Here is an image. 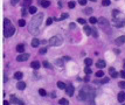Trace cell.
<instances>
[{"mask_svg": "<svg viewBox=\"0 0 125 105\" xmlns=\"http://www.w3.org/2000/svg\"><path fill=\"white\" fill-rule=\"evenodd\" d=\"M78 99L82 102H86L88 105H95V90L89 88V86H84L78 93Z\"/></svg>", "mask_w": 125, "mask_h": 105, "instance_id": "cell-1", "label": "cell"}, {"mask_svg": "<svg viewBox=\"0 0 125 105\" xmlns=\"http://www.w3.org/2000/svg\"><path fill=\"white\" fill-rule=\"evenodd\" d=\"M42 20H43V13H38L33 16V19L31 20V23H29V33L33 34V35H38L40 33V26L42 23Z\"/></svg>", "mask_w": 125, "mask_h": 105, "instance_id": "cell-2", "label": "cell"}, {"mask_svg": "<svg viewBox=\"0 0 125 105\" xmlns=\"http://www.w3.org/2000/svg\"><path fill=\"white\" fill-rule=\"evenodd\" d=\"M14 33H15V28L12 25V22L9 21V19H5L4 20V35H5V38H11Z\"/></svg>", "mask_w": 125, "mask_h": 105, "instance_id": "cell-3", "label": "cell"}, {"mask_svg": "<svg viewBox=\"0 0 125 105\" xmlns=\"http://www.w3.org/2000/svg\"><path fill=\"white\" fill-rule=\"evenodd\" d=\"M62 42H63V39H62L61 35H55V36H53L52 39H49V41H48L49 46L52 47H59L62 45Z\"/></svg>", "mask_w": 125, "mask_h": 105, "instance_id": "cell-4", "label": "cell"}, {"mask_svg": "<svg viewBox=\"0 0 125 105\" xmlns=\"http://www.w3.org/2000/svg\"><path fill=\"white\" fill-rule=\"evenodd\" d=\"M125 25V19L122 18H113V26L117 28H122Z\"/></svg>", "mask_w": 125, "mask_h": 105, "instance_id": "cell-5", "label": "cell"}, {"mask_svg": "<svg viewBox=\"0 0 125 105\" xmlns=\"http://www.w3.org/2000/svg\"><path fill=\"white\" fill-rule=\"evenodd\" d=\"M97 22L99 23V26L102 27V28H105V27L108 28V27H109V21H108L105 18H99Z\"/></svg>", "mask_w": 125, "mask_h": 105, "instance_id": "cell-6", "label": "cell"}, {"mask_svg": "<svg viewBox=\"0 0 125 105\" xmlns=\"http://www.w3.org/2000/svg\"><path fill=\"white\" fill-rule=\"evenodd\" d=\"M28 59H29V54H20L19 56L16 57V61L23 62V61H27Z\"/></svg>", "mask_w": 125, "mask_h": 105, "instance_id": "cell-7", "label": "cell"}, {"mask_svg": "<svg viewBox=\"0 0 125 105\" xmlns=\"http://www.w3.org/2000/svg\"><path fill=\"white\" fill-rule=\"evenodd\" d=\"M11 103H13V104H18V105H23V102H22V100H20L19 98H16L14 95L11 96Z\"/></svg>", "mask_w": 125, "mask_h": 105, "instance_id": "cell-8", "label": "cell"}, {"mask_svg": "<svg viewBox=\"0 0 125 105\" xmlns=\"http://www.w3.org/2000/svg\"><path fill=\"white\" fill-rule=\"evenodd\" d=\"M74 91H75V88L72 85H68L66 88V93L68 96H72V95H74Z\"/></svg>", "mask_w": 125, "mask_h": 105, "instance_id": "cell-9", "label": "cell"}, {"mask_svg": "<svg viewBox=\"0 0 125 105\" xmlns=\"http://www.w3.org/2000/svg\"><path fill=\"white\" fill-rule=\"evenodd\" d=\"M115 43H116L117 46H120V45L125 43V36L123 35V36H119V38H117V39L115 40Z\"/></svg>", "mask_w": 125, "mask_h": 105, "instance_id": "cell-10", "label": "cell"}, {"mask_svg": "<svg viewBox=\"0 0 125 105\" xmlns=\"http://www.w3.org/2000/svg\"><path fill=\"white\" fill-rule=\"evenodd\" d=\"M96 67H97V68H99V69L105 68V61H104V60H98V61L96 62Z\"/></svg>", "mask_w": 125, "mask_h": 105, "instance_id": "cell-11", "label": "cell"}, {"mask_svg": "<svg viewBox=\"0 0 125 105\" xmlns=\"http://www.w3.org/2000/svg\"><path fill=\"white\" fill-rule=\"evenodd\" d=\"M31 67H32L33 69H35V70H38L40 67H41V64H40V62H38V61H34V62L31 63Z\"/></svg>", "mask_w": 125, "mask_h": 105, "instance_id": "cell-12", "label": "cell"}, {"mask_svg": "<svg viewBox=\"0 0 125 105\" xmlns=\"http://www.w3.org/2000/svg\"><path fill=\"white\" fill-rule=\"evenodd\" d=\"M125 100V92H119L118 93V102L119 103H124Z\"/></svg>", "mask_w": 125, "mask_h": 105, "instance_id": "cell-13", "label": "cell"}, {"mask_svg": "<svg viewBox=\"0 0 125 105\" xmlns=\"http://www.w3.org/2000/svg\"><path fill=\"white\" fill-rule=\"evenodd\" d=\"M16 50H18L19 52H25V45H23V43L18 45V46H16Z\"/></svg>", "mask_w": 125, "mask_h": 105, "instance_id": "cell-14", "label": "cell"}, {"mask_svg": "<svg viewBox=\"0 0 125 105\" xmlns=\"http://www.w3.org/2000/svg\"><path fill=\"white\" fill-rule=\"evenodd\" d=\"M22 77H23V75H22V72H21V71H16L15 74H14V78H15V79H19V81H20Z\"/></svg>", "mask_w": 125, "mask_h": 105, "instance_id": "cell-15", "label": "cell"}, {"mask_svg": "<svg viewBox=\"0 0 125 105\" xmlns=\"http://www.w3.org/2000/svg\"><path fill=\"white\" fill-rule=\"evenodd\" d=\"M40 4H41V6L45 7V8L49 7V5H50V2H49L48 0H42V1H40Z\"/></svg>", "mask_w": 125, "mask_h": 105, "instance_id": "cell-16", "label": "cell"}, {"mask_svg": "<svg viewBox=\"0 0 125 105\" xmlns=\"http://www.w3.org/2000/svg\"><path fill=\"white\" fill-rule=\"evenodd\" d=\"M83 30H84V33L86 34V35H90L91 34V30H92V28H90L89 26H84V28H83Z\"/></svg>", "mask_w": 125, "mask_h": 105, "instance_id": "cell-17", "label": "cell"}, {"mask_svg": "<svg viewBox=\"0 0 125 105\" xmlns=\"http://www.w3.org/2000/svg\"><path fill=\"white\" fill-rule=\"evenodd\" d=\"M40 40H38V39H34L33 41H32V47H34V48H36V47H39L40 46Z\"/></svg>", "mask_w": 125, "mask_h": 105, "instance_id": "cell-18", "label": "cell"}, {"mask_svg": "<svg viewBox=\"0 0 125 105\" xmlns=\"http://www.w3.org/2000/svg\"><path fill=\"white\" fill-rule=\"evenodd\" d=\"M16 86H18V89H19V90H23V89L26 88V83H25V82H19Z\"/></svg>", "mask_w": 125, "mask_h": 105, "instance_id": "cell-19", "label": "cell"}, {"mask_svg": "<svg viewBox=\"0 0 125 105\" xmlns=\"http://www.w3.org/2000/svg\"><path fill=\"white\" fill-rule=\"evenodd\" d=\"M59 104L60 105H69V103H68V100H67L66 98H61L59 100Z\"/></svg>", "mask_w": 125, "mask_h": 105, "instance_id": "cell-20", "label": "cell"}, {"mask_svg": "<svg viewBox=\"0 0 125 105\" xmlns=\"http://www.w3.org/2000/svg\"><path fill=\"white\" fill-rule=\"evenodd\" d=\"M57 86H59V89H61V90H63V89H66V88H67L66 84H64L63 82H61V81H60V82H57Z\"/></svg>", "mask_w": 125, "mask_h": 105, "instance_id": "cell-21", "label": "cell"}, {"mask_svg": "<svg viewBox=\"0 0 125 105\" xmlns=\"http://www.w3.org/2000/svg\"><path fill=\"white\" fill-rule=\"evenodd\" d=\"M63 62H64V61H63V59H59V60H56V61H55V64H56V66L62 67V66H63Z\"/></svg>", "mask_w": 125, "mask_h": 105, "instance_id": "cell-22", "label": "cell"}, {"mask_svg": "<svg viewBox=\"0 0 125 105\" xmlns=\"http://www.w3.org/2000/svg\"><path fill=\"white\" fill-rule=\"evenodd\" d=\"M103 76H104V71H103V70H99V71L96 72V77H97V78H102Z\"/></svg>", "mask_w": 125, "mask_h": 105, "instance_id": "cell-23", "label": "cell"}, {"mask_svg": "<svg viewBox=\"0 0 125 105\" xmlns=\"http://www.w3.org/2000/svg\"><path fill=\"white\" fill-rule=\"evenodd\" d=\"M29 13H31V14H35V13H36V7H35V6H29Z\"/></svg>", "mask_w": 125, "mask_h": 105, "instance_id": "cell-24", "label": "cell"}, {"mask_svg": "<svg viewBox=\"0 0 125 105\" xmlns=\"http://www.w3.org/2000/svg\"><path fill=\"white\" fill-rule=\"evenodd\" d=\"M83 12H84L86 14H88V15H90V14L92 13V8H90V7H86V8L84 9V11H83Z\"/></svg>", "mask_w": 125, "mask_h": 105, "instance_id": "cell-25", "label": "cell"}, {"mask_svg": "<svg viewBox=\"0 0 125 105\" xmlns=\"http://www.w3.org/2000/svg\"><path fill=\"white\" fill-rule=\"evenodd\" d=\"M77 22H78V23H81V25H84V26L86 25V20L82 19V18H78V19H77Z\"/></svg>", "mask_w": 125, "mask_h": 105, "instance_id": "cell-26", "label": "cell"}, {"mask_svg": "<svg viewBox=\"0 0 125 105\" xmlns=\"http://www.w3.org/2000/svg\"><path fill=\"white\" fill-rule=\"evenodd\" d=\"M84 63H86V66H88V67L91 66L92 64V60L91 59H86L84 60Z\"/></svg>", "mask_w": 125, "mask_h": 105, "instance_id": "cell-27", "label": "cell"}, {"mask_svg": "<svg viewBox=\"0 0 125 105\" xmlns=\"http://www.w3.org/2000/svg\"><path fill=\"white\" fill-rule=\"evenodd\" d=\"M97 21H98V20L96 19V18H94V16H91V18L89 19V22H90V23H92V25H95V23H97Z\"/></svg>", "mask_w": 125, "mask_h": 105, "instance_id": "cell-28", "label": "cell"}, {"mask_svg": "<svg viewBox=\"0 0 125 105\" xmlns=\"http://www.w3.org/2000/svg\"><path fill=\"white\" fill-rule=\"evenodd\" d=\"M25 25H26V21L23 19H20L19 20V26L20 27H25Z\"/></svg>", "mask_w": 125, "mask_h": 105, "instance_id": "cell-29", "label": "cell"}, {"mask_svg": "<svg viewBox=\"0 0 125 105\" xmlns=\"http://www.w3.org/2000/svg\"><path fill=\"white\" fill-rule=\"evenodd\" d=\"M110 4H111L110 0H103V1H102V5H103V6H109Z\"/></svg>", "mask_w": 125, "mask_h": 105, "instance_id": "cell-30", "label": "cell"}, {"mask_svg": "<svg viewBox=\"0 0 125 105\" xmlns=\"http://www.w3.org/2000/svg\"><path fill=\"white\" fill-rule=\"evenodd\" d=\"M118 86L120 89H125V81H122V82H119L118 83Z\"/></svg>", "mask_w": 125, "mask_h": 105, "instance_id": "cell-31", "label": "cell"}, {"mask_svg": "<svg viewBox=\"0 0 125 105\" xmlns=\"http://www.w3.org/2000/svg\"><path fill=\"white\" fill-rule=\"evenodd\" d=\"M118 14H119V11H118V9H113V11H112V16H113V18H116V16L118 15Z\"/></svg>", "mask_w": 125, "mask_h": 105, "instance_id": "cell-32", "label": "cell"}, {"mask_svg": "<svg viewBox=\"0 0 125 105\" xmlns=\"http://www.w3.org/2000/svg\"><path fill=\"white\" fill-rule=\"evenodd\" d=\"M91 34H92V36H94V38H98V33H97V30H96V29H92Z\"/></svg>", "mask_w": 125, "mask_h": 105, "instance_id": "cell-33", "label": "cell"}, {"mask_svg": "<svg viewBox=\"0 0 125 105\" xmlns=\"http://www.w3.org/2000/svg\"><path fill=\"white\" fill-rule=\"evenodd\" d=\"M108 82H109V78H102L99 81V84H105Z\"/></svg>", "mask_w": 125, "mask_h": 105, "instance_id": "cell-34", "label": "cell"}, {"mask_svg": "<svg viewBox=\"0 0 125 105\" xmlns=\"http://www.w3.org/2000/svg\"><path fill=\"white\" fill-rule=\"evenodd\" d=\"M39 93L41 95V96H46V95H47L46 90H43V89H40V90H39Z\"/></svg>", "mask_w": 125, "mask_h": 105, "instance_id": "cell-35", "label": "cell"}, {"mask_svg": "<svg viewBox=\"0 0 125 105\" xmlns=\"http://www.w3.org/2000/svg\"><path fill=\"white\" fill-rule=\"evenodd\" d=\"M68 7H69V8H74V7H75V1H69Z\"/></svg>", "mask_w": 125, "mask_h": 105, "instance_id": "cell-36", "label": "cell"}, {"mask_svg": "<svg viewBox=\"0 0 125 105\" xmlns=\"http://www.w3.org/2000/svg\"><path fill=\"white\" fill-rule=\"evenodd\" d=\"M42 64H43V67H46V68H48V69H50V68H52V66H50V64H49V63H48L47 61H45V62H43Z\"/></svg>", "mask_w": 125, "mask_h": 105, "instance_id": "cell-37", "label": "cell"}, {"mask_svg": "<svg viewBox=\"0 0 125 105\" xmlns=\"http://www.w3.org/2000/svg\"><path fill=\"white\" fill-rule=\"evenodd\" d=\"M23 6H31V0H25L23 1Z\"/></svg>", "mask_w": 125, "mask_h": 105, "instance_id": "cell-38", "label": "cell"}, {"mask_svg": "<svg viewBox=\"0 0 125 105\" xmlns=\"http://www.w3.org/2000/svg\"><path fill=\"white\" fill-rule=\"evenodd\" d=\"M84 72H86V74H88V75H89V74H91V69L86 67V69H84Z\"/></svg>", "mask_w": 125, "mask_h": 105, "instance_id": "cell-39", "label": "cell"}, {"mask_svg": "<svg viewBox=\"0 0 125 105\" xmlns=\"http://www.w3.org/2000/svg\"><path fill=\"white\" fill-rule=\"evenodd\" d=\"M79 5H82V6H84V5H86V0H78Z\"/></svg>", "mask_w": 125, "mask_h": 105, "instance_id": "cell-40", "label": "cell"}, {"mask_svg": "<svg viewBox=\"0 0 125 105\" xmlns=\"http://www.w3.org/2000/svg\"><path fill=\"white\" fill-rule=\"evenodd\" d=\"M119 75H120V77H122L123 79H125V71L124 70H122V71L119 72Z\"/></svg>", "mask_w": 125, "mask_h": 105, "instance_id": "cell-41", "label": "cell"}, {"mask_svg": "<svg viewBox=\"0 0 125 105\" xmlns=\"http://www.w3.org/2000/svg\"><path fill=\"white\" fill-rule=\"evenodd\" d=\"M67 18H68V14H67V13H62V15H61V20L67 19Z\"/></svg>", "mask_w": 125, "mask_h": 105, "instance_id": "cell-42", "label": "cell"}, {"mask_svg": "<svg viewBox=\"0 0 125 105\" xmlns=\"http://www.w3.org/2000/svg\"><path fill=\"white\" fill-rule=\"evenodd\" d=\"M19 1H20V0H11V4H12L13 6H15V5H16Z\"/></svg>", "mask_w": 125, "mask_h": 105, "instance_id": "cell-43", "label": "cell"}, {"mask_svg": "<svg viewBox=\"0 0 125 105\" xmlns=\"http://www.w3.org/2000/svg\"><path fill=\"white\" fill-rule=\"evenodd\" d=\"M52 22H53V19H50V18H48V20H47V25H48V26H49V25H52Z\"/></svg>", "mask_w": 125, "mask_h": 105, "instance_id": "cell-44", "label": "cell"}, {"mask_svg": "<svg viewBox=\"0 0 125 105\" xmlns=\"http://www.w3.org/2000/svg\"><path fill=\"white\" fill-rule=\"evenodd\" d=\"M46 52H47V48H42L40 50V54H46Z\"/></svg>", "mask_w": 125, "mask_h": 105, "instance_id": "cell-45", "label": "cell"}, {"mask_svg": "<svg viewBox=\"0 0 125 105\" xmlns=\"http://www.w3.org/2000/svg\"><path fill=\"white\" fill-rule=\"evenodd\" d=\"M117 76H118V72H113V74H111V77H113V78H116V77H117Z\"/></svg>", "mask_w": 125, "mask_h": 105, "instance_id": "cell-46", "label": "cell"}, {"mask_svg": "<svg viewBox=\"0 0 125 105\" xmlns=\"http://www.w3.org/2000/svg\"><path fill=\"white\" fill-rule=\"evenodd\" d=\"M115 71H116V70H115V68H110V69H109V72H110V75H111V74H113Z\"/></svg>", "mask_w": 125, "mask_h": 105, "instance_id": "cell-47", "label": "cell"}, {"mask_svg": "<svg viewBox=\"0 0 125 105\" xmlns=\"http://www.w3.org/2000/svg\"><path fill=\"white\" fill-rule=\"evenodd\" d=\"M63 59V61H70V57L69 56H64V57H62Z\"/></svg>", "mask_w": 125, "mask_h": 105, "instance_id": "cell-48", "label": "cell"}, {"mask_svg": "<svg viewBox=\"0 0 125 105\" xmlns=\"http://www.w3.org/2000/svg\"><path fill=\"white\" fill-rule=\"evenodd\" d=\"M22 15H23V16H26V15H27V11L25 9V8L22 9Z\"/></svg>", "mask_w": 125, "mask_h": 105, "instance_id": "cell-49", "label": "cell"}, {"mask_svg": "<svg viewBox=\"0 0 125 105\" xmlns=\"http://www.w3.org/2000/svg\"><path fill=\"white\" fill-rule=\"evenodd\" d=\"M69 27H70L71 29H74V28L76 27V25H75V23H70V25H69Z\"/></svg>", "mask_w": 125, "mask_h": 105, "instance_id": "cell-50", "label": "cell"}, {"mask_svg": "<svg viewBox=\"0 0 125 105\" xmlns=\"http://www.w3.org/2000/svg\"><path fill=\"white\" fill-rule=\"evenodd\" d=\"M84 81H86V82H89V81H90V78H89V77H88V76H86V78H84Z\"/></svg>", "mask_w": 125, "mask_h": 105, "instance_id": "cell-51", "label": "cell"}, {"mask_svg": "<svg viewBox=\"0 0 125 105\" xmlns=\"http://www.w3.org/2000/svg\"><path fill=\"white\" fill-rule=\"evenodd\" d=\"M4 105H9V103H8L7 100H5V102H4Z\"/></svg>", "mask_w": 125, "mask_h": 105, "instance_id": "cell-52", "label": "cell"}, {"mask_svg": "<svg viewBox=\"0 0 125 105\" xmlns=\"http://www.w3.org/2000/svg\"><path fill=\"white\" fill-rule=\"evenodd\" d=\"M90 1H97V0H90Z\"/></svg>", "mask_w": 125, "mask_h": 105, "instance_id": "cell-53", "label": "cell"}, {"mask_svg": "<svg viewBox=\"0 0 125 105\" xmlns=\"http://www.w3.org/2000/svg\"><path fill=\"white\" fill-rule=\"evenodd\" d=\"M124 71H125V63H124Z\"/></svg>", "mask_w": 125, "mask_h": 105, "instance_id": "cell-54", "label": "cell"}, {"mask_svg": "<svg viewBox=\"0 0 125 105\" xmlns=\"http://www.w3.org/2000/svg\"><path fill=\"white\" fill-rule=\"evenodd\" d=\"M122 105H125V103H123V104H122Z\"/></svg>", "mask_w": 125, "mask_h": 105, "instance_id": "cell-55", "label": "cell"}]
</instances>
